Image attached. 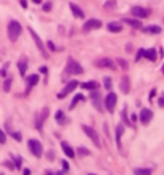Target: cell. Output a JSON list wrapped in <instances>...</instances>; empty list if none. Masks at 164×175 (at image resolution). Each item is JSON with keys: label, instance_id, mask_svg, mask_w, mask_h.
I'll return each mask as SVG.
<instances>
[{"label": "cell", "instance_id": "obj_1", "mask_svg": "<svg viewBox=\"0 0 164 175\" xmlns=\"http://www.w3.org/2000/svg\"><path fill=\"white\" fill-rule=\"evenodd\" d=\"M21 32H23L21 24L18 21H15V19H11L8 23V39L11 40V42H15V40L21 35Z\"/></svg>", "mask_w": 164, "mask_h": 175}, {"label": "cell", "instance_id": "obj_2", "mask_svg": "<svg viewBox=\"0 0 164 175\" xmlns=\"http://www.w3.org/2000/svg\"><path fill=\"white\" fill-rule=\"evenodd\" d=\"M64 72L68 76H69V74H82V72H84V68H82L77 61H74L73 58H69V60H68L66 68H64Z\"/></svg>", "mask_w": 164, "mask_h": 175}, {"label": "cell", "instance_id": "obj_3", "mask_svg": "<svg viewBox=\"0 0 164 175\" xmlns=\"http://www.w3.org/2000/svg\"><path fill=\"white\" fill-rule=\"evenodd\" d=\"M27 148H29V151L36 156V157H40L44 154V148H42V143L39 140H29L27 141Z\"/></svg>", "mask_w": 164, "mask_h": 175}, {"label": "cell", "instance_id": "obj_4", "mask_svg": "<svg viewBox=\"0 0 164 175\" xmlns=\"http://www.w3.org/2000/svg\"><path fill=\"white\" fill-rule=\"evenodd\" d=\"M77 87H79V82H77V80H71V82H68V84L64 85V88L58 93V98H61V100H63L66 95H69V93H71V92H74Z\"/></svg>", "mask_w": 164, "mask_h": 175}, {"label": "cell", "instance_id": "obj_5", "mask_svg": "<svg viewBox=\"0 0 164 175\" xmlns=\"http://www.w3.org/2000/svg\"><path fill=\"white\" fill-rule=\"evenodd\" d=\"M101 21L100 19H89V21H85L84 23V26H82V31L84 32H90V31H93V29H100L101 28Z\"/></svg>", "mask_w": 164, "mask_h": 175}, {"label": "cell", "instance_id": "obj_6", "mask_svg": "<svg viewBox=\"0 0 164 175\" xmlns=\"http://www.w3.org/2000/svg\"><path fill=\"white\" fill-rule=\"evenodd\" d=\"M82 129H84V132L90 137V140L93 141V145H95V146H97V148H101V141H100V138H98V133H97V132H95L92 127H89V125H84Z\"/></svg>", "mask_w": 164, "mask_h": 175}, {"label": "cell", "instance_id": "obj_7", "mask_svg": "<svg viewBox=\"0 0 164 175\" xmlns=\"http://www.w3.org/2000/svg\"><path fill=\"white\" fill-rule=\"evenodd\" d=\"M116 103H118V95H116V93H113V92H109L108 95H106V98H105L106 109H108V111H114Z\"/></svg>", "mask_w": 164, "mask_h": 175}, {"label": "cell", "instance_id": "obj_8", "mask_svg": "<svg viewBox=\"0 0 164 175\" xmlns=\"http://www.w3.org/2000/svg\"><path fill=\"white\" fill-rule=\"evenodd\" d=\"M130 13L135 16V18H139V19H143L146 16H150V10L143 8V7H132Z\"/></svg>", "mask_w": 164, "mask_h": 175}, {"label": "cell", "instance_id": "obj_9", "mask_svg": "<svg viewBox=\"0 0 164 175\" xmlns=\"http://www.w3.org/2000/svg\"><path fill=\"white\" fill-rule=\"evenodd\" d=\"M29 32H31L32 39L36 40V44H37V48H39V51L42 53V56H44V58H47L48 55H47V51H45V48H44V45H42V40H40V37L37 35V32H34V29H31V28H29Z\"/></svg>", "mask_w": 164, "mask_h": 175}, {"label": "cell", "instance_id": "obj_10", "mask_svg": "<svg viewBox=\"0 0 164 175\" xmlns=\"http://www.w3.org/2000/svg\"><path fill=\"white\" fill-rule=\"evenodd\" d=\"M151 119H153V111L148 109V108H143V109L140 111V122L146 125Z\"/></svg>", "mask_w": 164, "mask_h": 175}, {"label": "cell", "instance_id": "obj_11", "mask_svg": "<svg viewBox=\"0 0 164 175\" xmlns=\"http://www.w3.org/2000/svg\"><path fill=\"white\" fill-rule=\"evenodd\" d=\"M47 114H48L47 108H44L42 113H40V114L37 116V119H36V127H37L39 130H42V125H44V120L47 119Z\"/></svg>", "mask_w": 164, "mask_h": 175}, {"label": "cell", "instance_id": "obj_12", "mask_svg": "<svg viewBox=\"0 0 164 175\" xmlns=\"http://www.w3.org/2000/svg\"><path fill=\"white\" fill-rule=\"evenodd\" d=\"M61 148H63V151H64V154H66L68 157H74V156H76L74 150L71 148V145L68 143V141H61Z\"/></svg>", "mask_w": 164, "mask_h": 175}, {"label": "cell", "instance_id": "obj_13", "mask_svg": "<svg viewBox=\"0 0 164 175\" xmlns=\"http://www.w3.org/2000/svg\"><path fill=\"white\" fill-rule=\"evenodd\" d=\"M97 66H100V68H111L114 69V61H111L109 58H101L97 61Z\"/></svg>", "mask_w": 164, "mask_h": 175}, {"label": "cell", "instance_id": "obj_14", "mask_svg": "<svg viewBox=\"0 0 164 175\" xmlns=\"http://www.w3.org/2000/svg\"><path fill=\"white\" fill-rule=\"evenodd\" d=\"M124 23L129 24L134 29H142V21L140 19H134V18H124Z\"/></svg>", "mask_w": 164, "mask_h": 175}, {"label": "cell", "instance_id": "obj_15", "mask_svg": "<svg viewBox=\"0 0 164 175\" xmlns=\"http://www.w3.org/2000/svg\"><path fill=\"white\" fill-rule=\"evenodd\" d=\"M121 90H122V93H129V90H130V84H129L127 76H124L121 79Z\"/></svg>", "mask_w": 164, "mask_h": 175}, {"label": "cell", "instance_id": "obj_16", "mask_svg": "<svg viewBox=\"0 0 164 175\" xmlns=\"http://www.w3.org/2000/svg\"><path fill=\"white\" fill-rule=\"evenodd\" d=\"M143 56H145L146 60H150V61H156V58H158V55H156V50H153V48H150V50H145Z\"/></svg>", "mask_w": 164, "mask_h": 175}, {"label": "cell", "instance_id": "obj_17", "mask_svg": "<svg viewBox=\"0 0 164 175\" xmlns=\"http://www.w3.org/2000/svg\"><path fill=\"white\" fill-rule=\"evenodd\" d=\"M69 8H71V11H73V15H76L77 18H84L85 15H84V11H82L76 3H69Z\"/></svg>", "mask_w": 164, "mask_h": 175}, {"label": "cell", "instance_id": "obj_18", "mask_svg": "<svg viewBox=\"0 0 164 175\" xmlns=\"http://www.w3.org/2000/svg\"><path fill=\"white\" fill-rule=\"evenodd\" d=\"M108 31L109 32H114V34L116 32H121L122 31V24L121 23H109L108 24Z\"/></svg>", "mask_w": 164, "mask_h": 175}, {"label": "cell", "instance_id": "obj_19", "mask_svg": "<svg viewBox=\"0 0 164 175\" xmlns=\"http://www.w3.org/2000/svg\"><path fill=\"white\" fill-rule=\"evenodd\" d=\"M26 82H27V87H34L36 84H39V76L37 74H32V76H27L26 77Z\"/></svg>", "mask_w": 164, "mask_h": 175}, {"label": "cell", "instance_id": "obj_20", "mask_svg": "<svg viewBox=\"0 0 164 175\" xmlns=\"http://www.w3.org/2000/svg\"><path fill=\"white\" fill-rule=\"evenodd\" d=\"M79 85L82 88H85V90H95V88H98V82H95V80H90V82H84V84H80Z\"/></svg>", "mask_w": 164, "mask_h": 175}, {"label": "cell", "instance_id": "obj_21", "mask_svg": "<svg viewBox=\"0 0 164 175\" xmlns=\"http://www.w3.org/2000/svg\"><path fill=\"white\" fill-rule=\"evenodd\" d=\"M143 32H146V34H159L161 28L159 26H146V28H143Z\"/></svg>", "mask_w": 164, "mask_h": 175}, {"label": "cell", "instance_id": "obj_22", "mask_svg": "<svg viewBox=\"0 0 164 175\" xmlns=\"http://www.w3.org/2000/svg\"><path fill=\"white\" fill-rule=\"evenodd\" d=\"M18 68H19V74L24 77V74H26V69H27V61H26V60H21V61L18 63Z\"/></svg>", "mask_w": 164, "mask_h": 175}, {"label": "cell", "instance_id": "obj_23", "mask_svg": "<svg viewBox=\"0 0 164 175\" xmlns=\"http://www.w3.org/2000/svg\"><path fill=\"white\" fill-rule=\"evenodd\" d=\"M122 132H124V127L122 125H118L116 127V141H118V146L121 148V135H122Z\"/></svg>", "mask_w": 164, "mask_h": 175}, {"label": "cell", "instance_id": "obj_24", "mask_svg": "<svg viewBox=\"0 0 164 175\" xmlns=\"http://www.w3.org/2000/svg\"><path fill=\"white\" fill-rule=\"evenodd\" d=\"M134 173L135 175H151V170L150 169H135Z\"/></svg>", "mask_w": 164, "mask_h": 175}, {"label": "cell", "instance_id": "obj_25", "mask_svg": "<svg viewBox=\"0 0 164 175\" xmlns=\"http://www.w3.org/2000/svg\"><path fill=\"white\" fill-rule=\"evenodd\" d=\"M55 117H57V122H58V124H63V122H64V114H63V111H57Z\"/></svg>", "mask_w": 164, "mask_h": 175}, {"label": "cell", "instance_id": "obj_26", "mask_svg": "<svg viewBox=\"0 0 164 175\" xmlns=\"http://www.w3.org/2000/svg\"><path fill=\"white\" fill-rule=\"evenodd\" d=\"M80 100H84V97H82V95H76V97L73 98V101H71V109H73V108H74V106H76V104H77Z\"/></svg>", "mask_w": 164, "mask_h": 175}, {"label": "cell", "instance_id": "obj_27", "mask_svg": "<svg viewBox=\"0 0 164 175\" xmlns=\"http://www.w3.org/2000/svg\"><path fill=\"white\" fill-rule=\"evenodd\" d=\"M114 7H116V0H108V2L105 3V8H108V10H111Z\"/></svg>", "mask_w": 164, "mask_h": 175}, {"label": "cell", "instance_id": "obj_28", "mask_svg": "<svg viewBox=\"0 0 164 175\" xmlns=\"http://www.w3.org/2000/svg\"><path fill=\"white\" fill-rule=\"evenodd\" d=\"M11 82H13V79H10V77H8V79L5 80V85H3V90H5V92H10V87H11Z\"/></svg>", "mask_w": 164, "mask_h": 175}, {"label": "cell", "instance_id": "obj_29", "mask_svg": "<svg viewBox=\"0 0 164 175\" xmlns=\"http://www.w3.org/2000/svg\"><path fill=\"white\" fill-rule=\"evenodd\" d=\"M111 87H113V84H111V79H109V77H105V88L111 90Z\"/></svg>", "mask_w": 164, "mask_h": 175}, {"label": "cell", "instance_id": "obj_30", "mask_svg": "<svg viewBox=\"0 0 164 175\" xmlns=\"http://www.w3.org/2000/svg\"><path fill=\"white\" fill-rule=\"evenodd\" d=\"M143 53H145V50H143V48H140L139 51H137V58H135V60H137V61L142 60V58H143Z\"/></svg>", "mask_w": 164, "mask_h": 175}, {"label": "cell", "instance_id": "obj_31", "mask_svg": "<svg viewBox=\"0 0 164 175\" xmlns=\"http://www.w3.org/2000/svg\"><path fill=\"white\" fill-rule=\"evenodd\" d=\"M11 135H13V138H15L16 141H21V133L19 132H13Z\"/></svg>", "mask_w": 164, "mask_h": 175}, {"label": "cell", "instance_id": "obj_32", "mask_svg": "<svg viewBox=\"0 0 164 175\" xmlns=\"http://www.w3.org/2000/svg\"><path fill=\"white\" fill-rule=\"evenodd\" d=\"M77 151H79V154H82V156H85V154H90V153H89V151L85 150V148H82V146L79 148V150H77Z\"/></svg>", "mask_w": 164, "mask_h": 175}, {"label": "cell", "instance_id": "obj_33", "mask_svg": "<svg viewBox=\"0 0 164 175\" xmlns=\"http://www.w3.org/2000/svg\"><path fill=\"white\" fill-rule=\"evenodd\" d=\"M5 141H7V135L0 130V143H5Z\"/></svg>", "mask_w": 164, "mask_h": 175}, {"label": "cell", "instance_id": "obj_34", "mask_svg": "<svg viewBox=\"0 0 164 175\" xmlns=\"http://www.w3.org/2000/svg\"><path fill=\"white\" fill-rule=\"evenodd\" d=\"M50 10H52V3H50V2L44 3V11H50Z\"/></svg>", "mask_w": 164, "mask_h": 175}, {"label": "cell", "instance_id": "obj_35", "mask_svg": "<svg viewBox=\"0 0 164 175\" xmlns=\"http://www.w3.org/2000/svg\"><path fill=\"white\" fill-rule=\"evenodd\" d=\"M118 63H119V64H121V66H122V68H124V69H127V63H126L124 60H118Z\"/></svg>", "mask_w": 164, "mask_h": 175}, {"label": "cell", "instance_id": "obj_36", "mask_svg": "<svg viewBox=\"0 0 164 175\" xmlns=\"http://www.w3.org/2000/svg\"><path fill=\"white\" fill-rule=\"evenodd\" d=\"M47 45H48V48H50V50H57V47H55V44H53V42H50V40L47 42Z\"/></svg>", "mask_w": 164, "mask_h": 175}, {"label": "cell", "instance_id": "obj_37", "mask_svg": "<svg viewBox=\"0 0 164 175\" xmlns=\"http://www.w3.org/2000/svg\"><path fill=\"white\" fill-rule=\"evenodd\" d=\"M53 156H55L53 151H48V153H47V157H48V159H53Z\"/></svg>", "mask_w": 164, "mask_h": 175}, {"label": "cell", "instance_id": "obj_38", "mask_svg": "<svg viewBox=\"0 0 164 175\" xmlns=\"http://www.w3.org/2000/svg\"><path fill=\"white\" fill-rule=\"evenodd\" d=\"M19 2H21V7H23V8L27 7V0H19Z\"/></svg>", "mask_w": 164, "mask_h": 175}, {"label": "cell", "instance_id": "obj_39", "mask_svg": "<svg viewBox=\"0 0 164 175\" xmlns=\"http://www.w3.org/2000/svg\"><path fill=\"white\" fill-rule=\"evenodd\" d=\"M21 166V157H16V167Z\"/></svg>", "mask_w": 164, "mask_h": 175}, {"label": "cell", "instance_id": "obj_40", "mask_svg": "<svg viewBox=\"0 0 164 175\" xmlns=\"http://www.w3.org/2000/svg\"><path fill=\"white\" fill-rule=\"evenodd\" d=\"M63 169H64V170H68V169H69V166H68V162H64V161H63Z\"/></svg>", "mask_w": 164, "mask_h": 175}, {"label": "cell", "instance_id": "obj_41", "mask_svg": "<svg viewBox=\"0 0 164 175\" xmlns=\"http://www.w3.org/2000/svg\"><path fill=\"white\" fill-rule=\"evenodd\" d=\"M156 95V90H151V93H150V98H151L153 100V97Z\"/></svg>", "mask_w": 164, "mask_h": 175}, {"label": "cell", "instance_id": "obj_42", "mask_svg": "<svg viewBox=\"0 0 164 175\" xmlns=\"http://www.w3.org/2000/svg\"><path fill=\"white\" fill-rule=\"evenodd\" d=\"M40 72H42V74H47V68H45V66H44V68H40Z\"/></svg>", "mask_w": 164, "mask_h": 175}, {"label": "cell", "instance_id": "obj_43", "mask_svg": "<svg viewBox=\"0 0 164 175\" xmlns=\"http://www.w3.org/2000/svg\"><path fill=\"white\" fill-rule=\"evenodd\" d=\"M29 173H31V170H29V169H24V175H29Z\"/></svg>", "mask_w": 164, "mask_h": 175}, {"label": "cell", "instance_id": "obj_44", "mask_svg": "<svg viewBox=\"0 0 164 175\" xmlns=\"http://www.w3.org/2000/svg\"><path fill=\"white\" fill-rule=\"evenodd\" d=\"M57 175H64V173L63 172H57Z\"/></svg>", "mask_w": 164, "mask_h": 175}, {"label": "cell", "instance_id": "obj_45", "mask_svg": "<svg viewBox=\"0 0 164 175\" xmlns=\"http://www.w3.org/2000/svg\"><path fill=\"white\" fill-rule=\"evenodd\" d=\"M47 175H53V172H47Z\"/></svg>", "mask_w": 164, "mask_h": 175}, {"label": "cell", "instance_id": "obj_46", "mask_svg": "<svg viewBox=\"0 0 164 175\" xmlns=\"http://www.w3.org/2000/svg\"><path fill=\"white\" fill-rule=\"evenodd\" d=\"M162 74H164V66H162Z\"/></svg>", "mask_w": 164, "mask_h": 175}, {"label": "cell", "instance_id": "obj_47", "mask_svg": "<svg viewBox=\"0 0 164 175\" xmlns=\"http://www.w3.org/2000/svg\"><path fill=\"white\" fill-rule=\"evenodd\" d=\"M89 175H95V173H89Z\"/></svg>", "mask_w": 164, "mask_h": 175}, {"label": "cell", "instance_id": "obj_48", "mask_svg": "<svg viewBox=\"0 0 164 175\" xmlns=\"http://www.w3.org/2000/svg\"><path fill=\"white\" fill-rule=\"evenodd\" d=\"M0 175H3V173H0Z\"/></svg>", "mask_w": 164, "mask_h": 175}]
</instances>
